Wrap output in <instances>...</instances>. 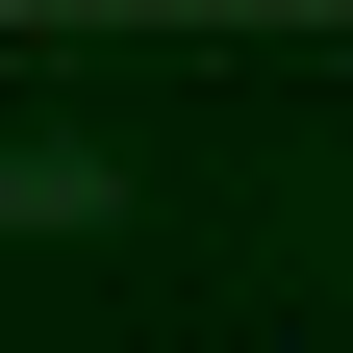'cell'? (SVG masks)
Instances as JSON below:
<instances>
[{
    "label": "cell",
    "instance_id": "cell-1",
    "mask_svg": "<svg viewBox=\"0 0 353 353\" xmlns=\"http://www.w3.org/2000/svg\"><path fill=\"white\" fill-rule=\"evenodd\" d=\"M0 202H26V228H101V202H126V152H101V126H51V152H0Z\"/></svg>",
    "mask_w": 353,
    "mask_h": 353
}]
</instances>
